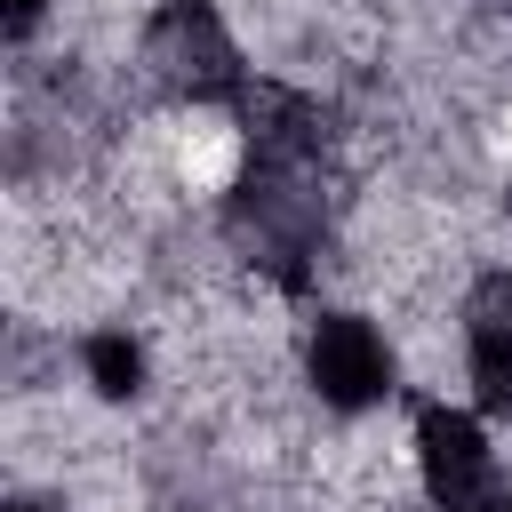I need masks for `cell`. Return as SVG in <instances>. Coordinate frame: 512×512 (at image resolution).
Segmentation results:
<instances>
[{
    "label": "cell",
    "mask_w": 512,
    "mask_h": 512,
    "mask_svg": "<svg viewBox=\"0 0 512 512\" xmlns=\"http://www.w3.org/2000/svg\"><path fill=\"white\" fill-rule=\"evenodd\" d=\"M224 232L232 248L272 272L280 288H304L312 256H320V232H328V200H320V160H272V152H248V176L232 184L224 200Z\"/></svg>",
    "instance_id": "6da1fadb"
},
{
    "label": "cell",
    "mask_w": 512,
    "mask_h": 512,
    "mask_svg": "<svg viewBox=\"0 0 512 512\" xmlns=\"http://www.w3.org/2000/svg\"><path fill=\"white\" fill-rule=\"evenodd\" d=\"M144 80L176 104H240L248 96L240 48H232V32L208 0H168L144 24Z\"/></svg>",
    "instance_id": "7a4b0ae2"
},
{
    "label": "cell",
    "mask_w": 512,
    "mask_h": 512,
    "mask_svg": "<svg viewBox=\"0 0 512 512\" xmlns=\"http://www.w3.org/2000/svg\"><path fill=\"white\" fill-rule=\"evenodd\" d=\"M416 464L440 512H496V456L464 408H416Z\"/></svg>",
    "instance_id": "3957f363"
},
{
    "label": "cell",
    "mask_w": 512,
    "mask_h": 512,
    "mask_svg": "<svg viewBox=\"0 0 512 512\" xmlns=\"http://www.w3.org/2000/svg\"><path fill=\"white\" fill-rule=\"evenodd\" d=\"M304 368H312V392L328 400V408H376L384 392H392V344L360 320V312H328L320 328H312V352H304Z\"/></svg>",
    "instance_id": "277c9868"
},
{
    "label": "cell",
    "mask_w": 512,
    "mask_h": 512,
    "mask_svg": "<svg viewBox=\"0 0 512 512\" xmlns=\"http://www.w3.org/2000/svg\"><path fill=\"white\" fill-rule=\"evenodd\" d=\"M464 344H472V384L488 416H512V272H488L464 304Z\"/></svg>",
    "instance_id": "5b68a950"
},
{
    "label": "cell",
    "mask_w": 512,
    "mask_h": 512,
    "mask_svg": "<svg viewBox=\"0 0 512 512\" xmlns=\"http://www.w3.org/2000/svg\"><path fill=\"white\" fill-rule=\"evenodd\" d=\"M240 120H248V152H272V160H320L328 152V112L296 88H248Z\"/></svg>",
    "instance_id": "8992f818"
},
{
    "label": "cell",
    "mask_w": 512,
    "mask_h": 512,
    "mask_svg": "<svg viewBox=\"0 0 512 512\" xmlns=\"http://www.w3.org/2000/svg\"><path fill=\"white\" fill-rule=\"evenodd\" d=\"M80 368H88V384H96L104 400H136V392H144V344L120 336V328H96V336L80 344Z\"/></svg>",
    "instance_id": "52a82bcc"
},
{
    "label": "cell",
    "mask_w": 512,
    "mask_h": 512,
    "mask_svg": "<svg viewBox=\"0 0 512 512\" xmlns=\"http://www.w3.org/2000/svg\"><path fill=\"white\" fill-rule=\"evenodd\" d=\"M40 8H48V0H8V40H32V24H40Z\"/></svg>",
    "instance_id": "ba28073f"
},
{
    "label": "cell",
    "mask_w": 512,
    "mask_h": 512,
    "mask_svg": "<svg viewBox=\"0 0 512 512\" xmlns=\"http://www.w3.org/2000/svg\"><path fill=\"white\" fill-rule=\"evenodd\" d=\"M8 512H56V504H8Z\"/></svg>",
    "instance_id": "9c48e42d"
},
{
    "label": "cell",
    "mask_w": 512,
    "mask_h": 512,
    "mask_svg": "<svg viewBox=\"0 0 512 512\" xmlns=\"http://www.w3.org/2000/svg\"><path fill=\"white\" fill-rule=\"evenodd\" d=\"M496 512H512V496H504V504H496Z\"/></svg>",
    "instance_id": "30bf717a"
},
{
    "label": "cell",
    "mask_w": 512,
    "mask_h": 512,
    "mask_svg": "<svg viewBox=\"0 0 512 512\" xmlns=\"http://www.w3.org/2000/svg\"><path fill=\"white\" fill-rule=\"evenodd\" d=\"M504 8H512V0H504Z\"/></svg>",
    "instance_id": "8fae6325"
}]
</instances>
